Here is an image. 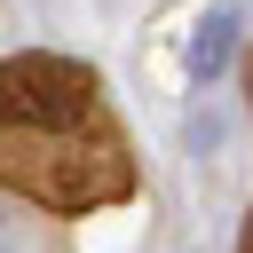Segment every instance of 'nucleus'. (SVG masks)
I'll list each match as a JSON object with an SVG mask.
<instances>
[{"mask_svg":"<svg viewBox=\"0 0 253 253\" xmlns=\"http://www.w3.org/2000/svg\"><path fill=\"white\" fill-rule=\"evenodd\" d=\"M237 24H245L237 0H213V8L190 24V47H182V79H190V87H213V79L229 71V55H237Z\"/></svg>","mask_w":253,"mask_h":253,"instance_id":"nucleus-2","label":"nucleus"},{"mask_svg":"<svg viewBox=\"0 0 253 253\" xmlns=\"http://www.w3.org/2000/svg\"><path fill=\"white\" fill-rule=\"evenodd\" d=\"M79 126H103L95 119V71L55 63V55L0 63V182H8L16 150H40L32 158V190L40 198H55V174L47 166H79V182L95 198L126 190V166L119 158H79Z\"/></svg>","mask_w":253,"mask_h":253,"instance_id":"nucleus-1","label":"nucleus"}]
</instances>
